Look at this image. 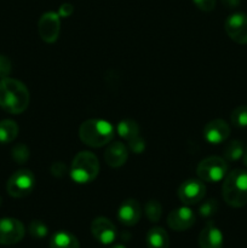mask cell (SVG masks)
Wrapping results in <instances>:
<instances>
[{
  "mask_svg": "<svg viewBox=\"0 0 247 248\" xmlns=\"http://www.w3.org/2000/svg\"><path fill=\"white\" fill-rule=\"evenodd\" d=\"M148 248H169L170 237L166 230L160 227H154L148 232L145 237Z\"/></svg>",
  "mask_w": 247,
  "mask_h": 248,
  "instance_id": "e0dca14e",
  "label": "cell"
},
{
  "mask_svg": "<svg viewBox=\"0 0 247 248\" xmlns=\"http://www.w3.org/2000/svg\"><path fill=\"white\" fill-rule=\"evenodd\" d=\"M145 216L148 219L153 223H157L161 219L162 216V205L157 200H149L145 203L144 207Z\"/></svg>",
  "mask_w": 247,
  "mask_h": 248,
  "instance_id": "7402d4cb",
  "label": "cell"
},
{
  "mask_svg": "<svg viewBox=\"0 0 247 248\" xmlns=\"http://www.w3.org/2000/svg\"><path fill=\"white\" fill-rule=\"evenodd\" d=\"M50 248H80V244L70 232H58L50 239Z\"/></svg>",
  "mask_w": 247,
  "mask_h": 248,
  "instance_id": "ac0fdd59",
  "label": "cell"
},
{
  "mask_svg": "<svg viewBox=\"0 0 247 248\" xmlns=\"http://www.w3.org/2000/svg\"><path fill=\"white\" fill-rule=\"evenodd\" d=\"M110 248H126V247L124 246V245H114V246L110 247Z\"/></svg>",
  "mask_w": 247,
  "mask_h": 248,
  "instance_id": "836d02e7",
  "label": "cell"
},
{
  "mask_svg": "<svg viewBox=\"0 0 247 248\" xmlns=\"http://www.w3.org/2000/svg\"><path fill=\"white\" fill-rule=\"evenodd\" d=\"M127 147L121 142L110 143L104 152V161L108 166L114 167V169L123 166L127 161Z\"/></svg>",
  "mask_w": 247,
  "mask_h": 248,
  "instance_id": "9a60e30c",
  "label": "cell"
},
{
  "mask_svg": "<svg viewBox=\"0 0 247 248\" xmlns=\"http://www.w3.org/2000/svg\"><path fill=\"white\" fill-rule=\"evenodd\" d=\"M223 199L234 208L247 205V171L234 170L227 173L223 182Z\"/></svg>",
  "mask_w": 247,
  "mask_h": 248,
  "instance_id": "7a4b0ae2",
  "label": "cell"
},
{
  "mask_svg": "<svg viewBox=\"0 0 247 248\" xmlns=\"http://www.w3.org/2000/svg\"><path fill=\"white\" fill-rule=\"evenodd\" d=\"M116 130H118L119 136L127 140V143L139 137V126L136 121L130 120V119H125V120L120 121L118 124Z\"/></svg>",
  "mask_w": 247,
  "mask_h": 248,
  "instance_id": "d6986e66",
  "label": "cell"
},
{
  "mask_svg": "<svg viewBox=\"0 0 247 248\" xmlns=\"http://www.w3.org/2000/svg\"><path fill=\"white\" fill-rule=\"evenodd\" d=\"M199 247L200 248H222L223 234L215 224L208 223L199 235Z\"/></svg>",
  "mask_w": 247,
  "mask_h": 248,
  "instance_id": "2e32d148",
  "label": "cell"
},
{
  "mask_svg": "<svg viewBox=\"0 0 247 248\" xmlns=\"http://www.w3.org/2000/svg\"><path fill=\"white\" fill-rule=\"evenodd\" d=\"M51 173H52V176L57 177V178H62V177L67 174V166L61 161L55 162L51 166Z\"/></svg>",
  "mask_w": 247,
  "mask_h": 248,
  "instance_id": "f546056e",
  "label": "cell"
},
{
  "mask_svg": "<svg viewBox=\"0 0 247 248\" xmlns=\"http://www.w3.org/2000/svg\"><path fill=\"white\" fill-rule=\"evenodd\" d=\"M142 217V208L139 202L135 199H128L124 201L118 211V219L121 224L126 227H133L139 222Z\"/></svg>",
  "mask_w": 247,
  "mask_h": 248,
  "instance_id": "4fadbf2b",
  "label": "cell"
},
{
  "mask_svg": "<svg viewBox=\"0 0 247 248\" xmlns=\"http://www.w3.org/2000/svg\"><path fill=\"white\" fill-rule=\"evenodd\" d=\"M230 135V127L222 119L210 121L203 128L205 140L211 144H220L228 140Z\"/></svg>",
  "mask_w": 247,
  "mask_h": 248,
  "instance_id": "5bb4252c",
  "label": "cell"
},
{
  "mask_svg": "<svg viewBox=\"0 0 247 248\" xmlns=\"http://www.w3.org/2000/svg\"><path fill=\"white\" fill-rule=\"evenodd\" d=\"M91 234L99 244L110 245L116 237V228L108 218L98 217L92 222Z\"/></svg>",
  "mask_w": 247,
  "mask_h": 248,
  "instance_id": "8fae6325",
  "label": "cell"
},
{
  "mask_svg": "<svg viewBox=\"0 0 247 248\" xmlns=\"http://www.w3.org/2000/svg\"><path fill=\"white\" fill-rule=\"evenodd\" d=\"M206 195V186L201 179H188L178 188V198L184 205L191 206L200 202Z\"/></svg>",
  "mask_w": 247,
  "mask_h": 248,
  "instance_id": "52a82bcc",
  "label": "cell"
},
{
  "mask_svg": "<svg viewBox=\"0 0 247 248\" xmlns=\"http://www.w3.org/2000/svg\"><path fill=\"white\" fill-rule=\"evenodd\" d=\"M12 159L17 162V164H24L28 161L29 159V149L27 145L24 144H17L15 145L14 149L11 152Z\"/></svg>",
  "mask_w": 247,
  "mask_h": 248,
  "instance_id": "484cf974",
  "label": "cell"
},
{
  "mask_svg": "<svg viewBox=\"0 0 247 248\" xmlns=\"http://www.w3.org/2000/svg\"><path fill=\"white\" fill-rule=\"evenodd\" d=\"M225 31L232 41L245 45L247 44V16L241 12L230 15L224 24Z\"/></svg>",
  "mask_w": 247,
  "mask_h": 248,
  "instance_id": "30bf717a",
  "label": "cell"
},
{
  "mask_svg": "<svg viewBox=\"0 0 247 248\" xmlns=\"http://www.w3.org/2000/svg\"><path fill=\"white\" fill-rule=\"evenodd\" d=\"M193 1L199 9L205 12L212 11L216 7V4H217V0H193Z\"/></svg>",
  "mask_w": 247,
  "mask_h": 248,
  "instance_id": "f1b7e54d",
  "label": "cell"
},
{
  "mask_svg": "<svg viewBox=\"0 0 247 248\" xmlns=\"http://www.w3.org/2000/svg\"><path fill=\"white\" fill-rule=\"evenodd\" d=\"M195 223V215L189 207H179L167 216V224L174 232H184Z\"/></svg>",
  "mask_w": 247,
  "mask_h": 248,
  "instance_id": "7c38bea8",
  "label": "cell"
},
{
  "mask_svg": "<svg viewBox=\"0 0 247 248\" xmlns=\"http://www.w3.org/2000/svg\"><path fill=\"white\" fill-rule=\"evenodd\" d=\"M28 232L34 239H44L48 234V228L41 220H33L28 227Z\"/></svg>",
  "mask_w": 247,
  "mask_h": 248,
  "instance_id": "cb8c5ba5",
  "label": "cell"
},
{
  "mask_svg": "<svg viewBox=\"0 0 247 248\" xmlns=\"http://www.w3.org/2000/svg\"><path fill=\"white\" fill-rule=\"evenodd\" d=\"M24 225L15 218L0 219V245L10 246L21 241L24 237Z\"/></svg>",
  "mask_w": 247,
  "mask_h": 248,
  "instance_id": "ba28073f",
  "label": "cell"
},
{
  "mask_svg": "<svg viewBox=\"0 0 247 248\" xmlns=\"http://www.w3.org/2000/svg\"><path fill=\"white\" fill-rule=\"evenodd\" d=\"M228 173V164L223 157L208 156L203 159L196 169L199 179L207 183H217Z\"/></svg>",
  "mask_w": 247,
  "mask_h": 248,
  "instance_id": "5b68a950",
  "label": "cell"
},
{
  "mask_svg": "<svg viewBox=\"0 0 247 248\" xmlns=\"http://www.w3.org/2000/svg\"><path fill=\"white\" fill-rule=\"evenodd\" d=\"M244 145L240 140H232L228 143L227 147L224 149V160L228 162H235L240 160L244 155Z\"/></svg>",
  "mask_w": 247,
  "mask_h": 248,
  "instance_id": "44dd1931",
  "label": "cell"
},
{
  "mask_svg": "<svg viewBox=\"0 0 247 248\" xmlns=\"http://www.w3.org/2000/svg\"><path fill=\"white\" fill-rule=\"evenodd\" d=\"M241 0H222V4L228 9H235L240 5Z\"/></svg>",
  "mask_w": 247,
  "mask_h": 248,
  "instance_id": "1f68e13d",
  "label": "cell"
},
{
  "mask_svg": "<svg viewBox=\"0 0 247 248\" xmlns=\"http://www.w3.org/2000/svg\"><path fill=\"white\" fill-rule=\"evenodd\" d=\"M242 157H244V164H245V166L247 167V148H246V149H245L244 155H242Z\"/></svg>",
  "mask_w": 247,
  "mask_h": 248,
  "instance_id": "d6a6232c",
  "label": "cell"
},
{
  "mask_svg": "<svg viewBox=\"0 0 247 248\" xmlns=\"http://www.w3.org/2000/svg\"><path fill=\"white\" fill-rule=\"evenodd\" d=\"M218 202L216 199H210V200L205 201V202L201 203L200 208H199V213H200L201 217L203 218H210L213 215H216V212L218 211Z\"/></svg>",
  "mask_w": 247,
  "mask_h": 248,
  "instance_id": "d4e9b609",
  "label": "cell"
},
{
  "mask_svg": "<svg viewBox=\"0 0 247 248\" xmlns=\"http://www.w3.org/2000/svg\"><path fill=\"white\" fill-rule=\"evenodd\" d=\"M35 186V177L29 170L16 171L9 178L6 184L7 193L15 199H22L28 196Z\"/></svg>",
  "mask_w": 247,
  "mask_h": 248,
  "instance_id": "8992f818",
  "label": "cell"
},
{
  "mask_svg": "<svg viewBox=\"0 0 247 248\" xmlns=\"http://www.w3.org/2000/svg\"><path fill=\"white\" fill-rule=\"evenodd\" d=\"M29 98V91L23 82L11 78L0 81V107L7 113H23L28 108Z\"/></svg>",
  "mask_w": 247,
  "mask_h": 248,
  "instance_id": "6da1fadb",
  "label": "cell"
},
{
  "mask_svg": "<svg viewBox=\"0 0 247 248\" xmlns=\"http://www.w3.org/2000/svg\"><path fill=\"white\" fill-rule=\"evenodd\" d=\"M230 121L236 127H247V106H240L234 109Z\"/></svg>",
  "mask_w": 247,
  "mask_h": 248,
  "instance_id": "603a6c76",
  "label": "cell"
},
{
  "mask_svg": "<svg viewBox=\"0 0 247 248\" xmlns=\"http://www.w3.org/2000/svg\"><path fill=\"white\" fill-rule=\"evenodd\" d=\"M99 173V161L91 152H80L73 159L70 177L75 183L86 184L96 179Z\"/></svg>",
  "mask_w": 247,
  "mask_h": 248,
  "instance_id": "277c9868",
  "label": "cell"
},
{
  "mask_svg": "<svg viewBox=\"0 0 247 248\" xmlns=\"http://www.w3.org/2000/svg\"><path fill=\"white\" fill-rule=\"evenodd\" d=\"M128 145H130V149L132 150L136 154H140V153L144 152L145 149V142L142 137H137L136 140L128 142Z\"/></svg>",
  "mask_w": 247,
  "mask_h": 248,
  "instance_id": "83f0119b",
  "label": "cell"
},
{
  "mask_svg": "<svg viewBox=\"0 0 247 248\" xmlns=\"http://www.w3.org/2000/svg\"><path fill=\"white\" fill-rule=\"evenodd\" d=\"M61 31V21L60 15L56 12H46L40 17L38 23V31L40 38L45 43L52 44L60 36Z\"/></svg>",
  "mask_w": 247,
  "mask_h": 248,
  "instance_id": "9c48e42d",
  "label": "cell"
},
{
  "mask_svg": "<svg viewBox=\"0 0 247 248\" xmlns=\"http://www.w3.org/2000/svg\"><path fill=\"white\" fill-rule=\"evenodd\" d=\"M18 136V126L14 120L0 121V144H7Z\"/></svg>",
  "mask_w": 247,
  "mask_h": 248,
  "instance_id": "ffe728a7",
  "label": "cell"
},
{
  "mask_svg": "<svg viewBox=\"0 0 247 248\" xmlns=\"http://www.w3.org/2000/svg\"><path fill=\"white\" fill-rule=\"evenodd\" d=\"M72 12H73V6L70 4H63L62 6L60 7V10H58V15L62 17L70 16Z\"/></svg>",
  "mask_w": 247,
  "mask_h": 248,
  "instance_id": "4dcf8cb0",
  "label": "cell"
},
{
  "mask_svg": "<svg viewBox=\"0 0 247 248\" xmlns=\"http://www.w3.org/2000/svg\"><path fill=\"white\" fill-rule=\"evenodd\" d=\"M79 137L89 147L102 148L114 138V127L106 120L89 119L80 126Z\"/></svg>",
  "mask_w": 247,
  "mask_h": 248,
  "instance_id": "3957f363",
  "label": "cell"
},
{
  "mask_svg": "<svg viewBox=\"0 0 247 248\" xmlns=\"http://www.w3.org/2000/svg\"><path fill=\"white\" fill-rule=\"evenodd\" d=\"M1 202H2V199H1V196H0V205H1Z\"/></svg>",
  "mask_w": 247,
  "mask_h": 248,
  "instance_id": "e575fe53",
  "label": "cell"
},
{
  "mask_svg": "<svg viewBox=\"0 0 247 248\" xmlns=\"http://www.w3.org/2000/svg\"><path fill=\"white\" fill-rule=\"evenodd\" d=\"M11 61L4 55H0V78L5 79L11 73Z\"/></svg>",
  "mask_w": 247,
  "mask_h": 248,
  "instance_id": "4316f807",
  "label": "cell"
}]
</instances>
